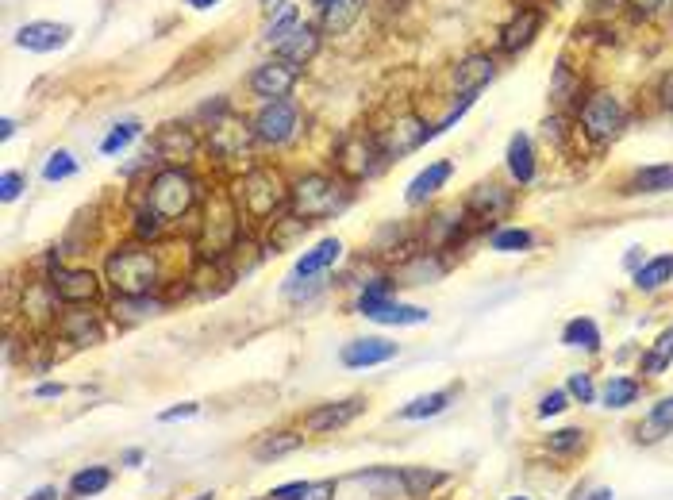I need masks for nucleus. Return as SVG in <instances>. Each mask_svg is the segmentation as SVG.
I'll return each instance as SVG.
<instances>
[{"label": "nucleus", "mask_w": 673, "mask_h": 500, "mask_svg": "<svg viewBox=\"0 0 673 500\" xmlns=\"http://www.w3.org/2000/svg\"><path fill=\"white\" fill-rule=\"evenodd\" d=\"M350 204V181L335 174H304L289 185V212L297 220L320 224Z\"/></svg>", "instance_id": "obj_1"}, {"label": "nucleus", "mask_w": 673, "mask_h": 500, "mask_svg": "<svg viewBox=\"0 0 673 500\" xmlns=\"http://www.w3.org/2000/svg\"><path fill=\"white\" fill-rule=\"evenodd\" d=\"M116 297H150L158 289V258L147 247H120L104 266Z\"/></svg>", "instance_id": "obj_2"}, {"label": "nucleus", "mask_w": 673, "mask_h": 500, "mask_svg": "<svg viewBox=\"0 0 673 500\" xmlns=\"http://www.w3.org/2000/svg\"><path fill=\"white\" fill-rule=\"evenodd\" d=\"M197 200V181L185 166H162L147 185V208L162 224H177Z\"/></svg>", "instance_id": "obj_3"}, {"label": "nucleus", "mask_w": 673, "mask_h": 500, "mask_svg": "<svg viewBox=\"0 0 673 500\" xmlns=\"http://www.w3.org/2000/svg\"><path fill=\"white\" fill-rule=\"evenodd\" d=\"M358 312L374 324H389V327H416L427 324L431 312L420 308V304H404V300L393 297V277H377L374 285L358 297Z\"/></svg>", "instance_id": "obj_4"}, {"label": "nucleus", "mask_w": 673, "mask_h": 500, "mask_svg": "<svg viewBox=\"0 0 673 500\" xmlns=\"http://www.w3.org/2000/svg\"><path fill=\"white\" fill-rule=\"evenodd\" d=\"M235 200H239V212H247L250 220H270L281 204H289V189L281 185V177L274 170L258 166V170L239 177Z\"/></svg>", "instance_id": "obj_5"}, {"label": "nucleus", "mask_w": 673, "mask_h": 500, "mask_svg": "<svg viewBox=\"0 0 673 500\" xmlns=\"http://www.w3.org/2000/svg\"><path fill=\"white\" fill-rule=\"evenodd\" d=\"M385 150L377 143V135H366V131H354L347 135L339 147H335V170L347 177L350 185L354 181H370L385 170Z\"/></svg>", "instance_id": "obj_6"}, {"label": "nucleus", "mask_w": 673, "mask_h": 500, "mask_svg": "<svg viewBox=\"0 0 673 500\" xmlns=\"http://www.w3.org/2000/svg\"><path fill=\"white\" fill-rule=\"evenodd\" d=\"M254 139L258 143H266V147H285V143H293L300 131V108L293 100H266L262 104V112L254 116Z\"/></svg>", "instance_id": "obj_7"}, {"label": "nucleus", "mask_w": 673, "mask_h": 500, "mask_svg": "<svg viewBox=\"0 0 673 500\" xmlns=\"http://www.w3.org/2000/svg\"><path fill=\"white\" fill-rule=\"evenodd\" d=\"M620 127H624V104H620V97L597 93V97L585 100V108H581V131H585L593 143L616 139Z\"/></svg>", "instance_id": "obj_8"}, {"label": "nucleus", "mask_w": 673, "mask_h": 500, "mask_svg": "<svg viewBox=\"0 0 673 500\" xmlns=\"http://www.w3.org/2000/svg\"><path fill=\"white\" fill-rule=\"evenodd\" d=\"M427 139H435V127H427L420 116H400V120H393V124L377 135V143H381V150H385L389 162L412 154V150H420Z\"/></svg>", "instance_id": "obj_9"}, {"label": "nucleus", "mask_w": 673, "mask_h": 500, "mask_svg": "<svg viewBox=\"0 0 673 500\" xmlns=\"http://www.w3.org/2000/svg\"><path fill=\"white\" fill-rule=\"evenodd\" d=\"M362 412H366V397L327 400V404H316V408L304 416V431H312V435H335V431L354 424Z\"/></svg>", "instance_id": "obj_10"}, {"label": "nucleus", "mask_w": 673, "mask_h": 500, "mask_svg": "<svg viewBox=\"0 0 673 500\" xmlns=\"http://www.w3.org/2000/svg\"><path fill=\"white\" fill-rule=\"evenodd\" d=\"M250 139H254V127L239 116H220L212 120L208 127V150L220 158V162H231V158H243L250 150Z\"/></svg>", "instance_id": "obj_11"}, {"label": "nucleus", "mask_w": 673, "mask_h": 500, "mask_svg": "<svg viewBox=\"0 0 673 500\" xmlns=\"http://www.w3.org/2000/svg\"><path fill=\"white\" fill-rule=\"evenodd\" d=\"M58 331L66 343L74 347H97L104 343V324H100V312L89 304H70L62 316H58Z\"/></svg>", "instance_id": "obj_12"}, {"label": "nucleus", "mask_w": 673, "mask_h": 500, "mask_svg": "<svg viewBox=\"0 0 673 500\" xmlns=\"http://www.w3.org/2000/svg\"><path fill=\"white\" fill-rule=\"evenodd\" d=\"M300 77V66L293 62H285V58H277V62H262L254 74H250V93L262 100H285L293 93V85H297Z\"/></svg>", "instance_id": "obj_13"}, {"label": "nucleus", "mask_w": 673, "mask_h": 500, "mask_svg": "<svg viewBox=\"0 0 673 500\" xmlns=\"http://www.w3.org/2000/svg\"><path fill=\"white\" fill-rule=\"evenodd\" d=\"M512 204H516V193L512 189H504L497 181H481L470 189V197L462 204V212L466 216H474V220H500V216H508L512 212Z\"/></svg>", "instance_id": "obj_14"}, {"label": "nucleus", "mask_w": 673, "mask_h": 500, "mask_svg": "<svg viewBox=\"0 0 673 500\" xmlns=\"http://www.w3.org/2000/svg\"><path fill=\"white\" fill-rule=\"evenodd\" d=\"M50 285L58 300L66 304H93L100 297V277L93 270H70V266H54L50 270Z\"/></svg>", "instance_id": "obj_15"}, {"label": "nucleus", "mask_w": 673, "mask_h": 500, "mask_svg": "<svg viewBox=\"0 0 673 500\" xmlns=\"http://www.w3.org/2000/svg\"><path fill=\"white\" fill-rule=\"evenodd\" d=\"M397 358V343H389V339H350L347 347L339 350V362L347 366V370H370V366H385V362H393Z\"/></svg>", "instance_id": "obj_16"}, {"label": "nucleus", "mask_w": 673, "mask_h": 500, "mask_svg": "<svg viewBox=\"0 0 673 500\" xmlns=\"http://www.w3.org/2000/svg\"><path fill=\"white\" fill-rule=\"evenodd\" d=\"M154 154H158L166 166H185V162H193V154H197V139H193L189 127L166 124L158 131V139H154Z\"/></svg>", "instance_id": "obj_17"}, {"label": "nucleus", "mask_w": 673, "mask_h": 500, "mask_svg": "<svg viewBox=\"0 0 673 500\" xmlns=\"http://www.w3.org/2000/svg\"><path fill=\"white\" fill-rule=\"evenodd\" d=\"M16 43L24 50H35V54H50V50L70 43V27L50 24V20H35V24H24L16 31Z\"/></svg>", "instance_id": "obj_18"}, {"label": "nucleus", "mask_w": 673, "mask_h": 500, "mask_svg": "<svg viewBox=\"0 0 673 500\" xmlns=\"http://www.w3.org/2000/svg\"><path fill=\"white\" fill-rule=\"evenodd\" d=\"M497 74V66H493V58L489 54H470V58H462L458 66H454V89L462 93V97H477L489 81Z\"/></svg>", "instance_id": "obj_19"}, {"label": "nucleus", "mask_w": 673, "mask_h": 500, "mask_svg": "<svg viewBox=\"0 0 673 500\" xmlns=\"http://www.w3.org/2000/svg\"><path fill=\"white\" fill-rule=\"evenodd\" d=\"M539 27H543V12H539V8H520V12L504 24V31H500V50H504V54L524 50L527 43L539 35Z\"/></svg>", "instance_id": "obj_20"}, {"label": "nucleus", "mask_w": 673, "mask_h": 500, "mask_svg": "<svg viewBox=\"0 0 673 500\" xmlns=\"http://www.w3.org/2000/svg\"><path fill=\"white\" fill-rule=\"evenodd\" d=\"M354 485H366V493L377 500H393L404 497V477L397 466H370V470H354L350 474Z\"/></svg>", "instance_id": "obj_21"}, {"label": "nucleus", "mask_w": 673, "mask_h": 500, "mask_svg": "<svg viewBox=\"0 0 673 500\" xmlns=\"http://www.w3.org/2000/svg\"><path fill=\"white\" fill-rule=\"evenodd\" d=\"M300 447H304V435H300V431H266V435H258V443L250 447V458L262 462V466H270L277 458L297 454Z\"/></svg>", "instance_id": "obj_22"}, {"label": "nucleus", "mask_w": 673, "mask_h": 500, "mask_svg": "<svg viewBox=\"0 0 673 500\" xmlns=\"http://www.w3.org/2000/svg\"><path fill=\"white\" fill-rule=\"evenodd\" d=\"M24 316L31 324H58V293H54V285L47 281H31L24 289Z\"/></svg>", "instance_id": "obj_23"}, {"label": "nucleus", "mask_w": 673, "mask_h": 500, "mask_svg": "<svg viewBox=\"0 0 673 500\" xmlns=\"http://www.w3.org/2000/svg\"><path fill=\"white\" fill-rule=\"evenodd\" d=\"M450 174H454V166H450L447 158H439V162H431L427 170H420V174L408 181V193H404V200L416 208V204H424V200H431L443 185L450 181Z\"/></svg>", "instance_id": "obj_24"}, {"label": "nucleus", "mask_w": 673, "mask_h": 500, "mask_svg": "<svg viewBox=\"0 0 673 500\" xmlns=\"http://www.w3.org/2000/svg\"><path fill=\"white\" fill-rule=\"evenodd\" d=\"M316 8L324 12L327 35H347L358 24V16L366 12V0H316Z\"/></svg>", "instance_id": "obj_25"}, {"label": "nucleus", "mask_w": 673, "mask_h": 500, "mask_svg": "<svg viewBox=\"0 0 673 500\" xmlns=\"http://www.w3.org/2000/svg\"><path fill=\"white\" fill-rule=\"evenodd\" d=\"M339 258H343V243H339V239H324V243H316L312 250L300 254L297 266H293V277H320L324 270H331Z\"/></svg>", "instance_id": "obj_26"}, {"label": "nucleus", "mask_w": 673, "mask_h": 500, "mask_svg": "<svg viewBox=\"0 0 673 500\" xmlns=\"http://www.w3.org/2000/svg\"><path fill=\"white\" fill-rule=\"evenodd\" d=\"M443 274H447V266H443L431 250H420V254H412L397 274H393V281H397V285H427V281H439Z\"/></svg>", "instance_id": "obj_27"}, {"label": "nucleus", "mask_w": 673, "mask_h": 500, "mask_svg": "<svg viewBox=\"0 0 673 500\" xmlns=\"http://www.w3.org/2000/svg\"><path fill=\"white\" fill-rule=\"evenodd\" d=\"M400 477H404V497L408 500H427L439 485L450 481V474L435 470V466H404Z\"/></svg>", "instance_id": "obj_28"}, {"label": "nucleus", "mask_w": 673, "mask_h": 500, "mask_svg": "<svg viewBox=\"0 0 673 500\" xmlns=\"http://www.w3.org/2000/svg\"><path fill=\"white\" fill-rule=\"evenodd\" d=\"M639 397H643V381L624 377V374H612L597 393L600 404H604V408H616V412H620V408H631Z\"/></svg>", "instance_id": "obj_29"}, {"label": "nucleus", "mask_w": 673, "mask_h": 500, "mask_svg": "<svg viewBox=\"0 0 673 500\" xmlns=\"http://www.w3.org/2000/svg\"><path fill=\"white\" fill-rule=\"evenodd\" d=\"M316 50H320V35H316L308 24H297L293 27V35H289L285 43H277V54H281L285 62H293V66L312 62V58H316Z\"/></svg>", "instance_id": "obj_30"}, {"label": "nucleus", "mask_w": 673, "mask_h": 500, "mask_svg": "<svg viewBox=\"0 0 673 500\" xmlns=\"http://www.w3.org/2000/svg\"><path fill=\"white\" fill-rule=\"evenodd\" d=\"M108 485H112V470H108V466H81V470L66 481V493H70V500H89V497H100Z\"/></svg>", "instance_id": "obj_31"}, {"label": "nucleus", "mask_w": 673, "mask_h": 500, "mask_svg": "<svg viewBox=\"0 0 673 500\" xmlns=\"http://www.w3.org/2000/svg\"><path fill=\"white\" fill-rule=\"evenodd\" d=\"M454 397H458V389H435V393H424V397L408 400L404 408H397V420H431V416L447 412Z\"/></svg>", "instance_id": "obj_32"}, {"label": "nucleus", "mask_w": 673, "mask_h": 500, "mask_svg": "<svg viewBox=\"0 0 673 500\" xmlns=\"http://www.w3.org/2000/svg\"><path fill=\"white\" fill-rule=\"evenodd\" d=\"M666 435H673V397L658 400L647 412V420L635 427V439H639V443H658V439H666Z\"/></svg>", "instance_id": "obj_33"}, {"label": "nucleus", "mask_w": 673, "mask_h": 500, "mask_svg": "<svg viewBox=\"0 0 673 500\" xmlns=\"http://www.w3.org/2000/svg\"><path fill=\"white\" fill-rule=\"evenodd\" d=\"M508 174L516 177L520 185L535 181V147H531V139H527L524 131L508 139Z\"/></svg>", "instance_id": "obj_34"}, {"label": "nucleus", "mask_w": 673, "mask_h": 500, "mask_svg": "<svg viewBox=\"0 0 673 500\" xmlns=\"http://www.w3.org/2000/svg\"><path fill=\"white\" fill-rule=\"evenodd\" d=\"M166 304L154 297H116V304H112V316L120 320V324H143V320H150V316H158Z\"/></svg>", "instance_id": "obj_35"}, {"label": "nucleus", "mask_w": 673, "mask_h": 500, "mask_svg": "<svg viewBox=\"0 0 673 500\" xmlns=\"http://www.w3.org/2000/svg\"><path fill=\"white\" fill-rule=\"evenodd\" d=\"M631 193H647V197L673 193V166L670 162H662V166H643V170H635V177H631Z\"/></svg>", "instance_id": "obj_36"}, {"label": "nucleus", "mask_w": 673, "mask_h": 500, "mask_svg": "<svg viewBox=\"0 0 673 500\" xmlns=\"http://www.w3.org/2000/svg\"><path fill=\"white\" fill-rule=\"evenodd\" d=\"M670 281H673V254H658V258H650V262H643L635 270V289H643V293H658Z\"/></svg>", "instance_id": "obj_37"}, {"label": "nucleus", "mask_w": 673, "mask_h": 500, "mask_svg": "<svg viewBox=\"0 0 673 500\" xmlns=\"http://www.w3.org/2000/svg\"><path fill=\"white\" fill-rule=\"evenodd\" d=\"M562 343L566 347H581L589 350V354H597L600 350V327L589 320V316H577V320H570V324L562 327Z\"/></svg>", "instance_id": "obj_38"}, {"label": "nucleus", "mask_w": 673, "mask_h": 500, "mask_svg": "<svg viewBox=\"0 0 673 500\" xmlns=\"http://www.w3.org/2000/svg\"><path fill=\"white\" fill-rule=\"evenodd\" d=\"M670 362H673V327H666V331L654 339V347L643 354L639 370L650 374V377H658V374H666V370H670Z\"/></svg>", "instance_id": "obj_39"}, {"label": "nucleus", "mask_w": 673, "mask_h": 500, "mask_svg": "<svg viewBox=\"0 0 673 500\" xmlns=\"http://www.w3.org/2000/svg\"><path fill=\"white\" fill-rule=\"evenodd\" d=\"M585 447H589V435L581 427H562V431H550L547 435V450L554 458H577Z\"/></svg>", "instance_id": "obj_40"}, {"label": "nucleus", "mask_w": 673, "mask_h": 500, "mask_svg": "<svg viewBox=\"0 0 673 500\" xmlns=\"http://www.w3.org/2000/svg\"><path fill=\"white\" fill-rule=\"evenodd\" d=\"M531 243H535V235L527 227H500L489 239V247L500 250V254H520V250H531Z\"/></svg>", "instance_id": "obj_41"}, {"label": "nucleus", "mask_w": 673, "mask_h": 500, "mask_svg": "<svg viewBox=\"0 0 673 500\" xmlns=\"http://www.w3.org/2000/svg\"><path fill=\"white\" fill-rule=\"evenodd\" d=\"M143 127L135 124V120H124V124H116L108 135H104V143H100V154H120V150L131 147V139L139 135Z\"/></svg>", "instance_id": "obj_42"}, {"label": "nucleus", "mask_w": 673, "mask_h": 500, "mask_svg": "<svg viewBox=\"0 0 673 500\" xmlns=\"http://www.w3.org/2000/svg\"><path fill=\"white\" fill-rule=\"evenodd\" d=\"M77 174V158L70 150H54L43 166V181H66V177Z\"/></svg>", "instance_id": "obj_43"}, {"label": "nucleus", "mask_w": 673, "mask_h": 500, "mask_svg": "<svg viewBox=\"0 0 673 500\" xmlns=\"http://www.w3.org/2000/svg\"><path fill=\"white\" fill-rule=\"evenodd\" d=\"M577 93H581V85H577V77L570 74V66H558V70H554V85H550V100H554V104H570Z\"/></svg>", "instance_id": "obj_44"}, {"label": "nucleus", "mask_w": 673, "mask_h": 500, "mask_svg": "<svg viewBox=\"0 0 673 500\" xmlns=\"http://www.w3.org/2000/svg\"><path fill=\"white\" fill-rule=\"evenodd\" d=\"M566 393H570V400H577V404H593L600 389L593 385V377L577 370V374H570V381H566Z\"/></svg>", "instance_id": "obj_45"}, {"label": "nucleus", "mask_w": 673, "mask_h": 500, "mask_svg": "<svg viewBox=\"0 0 673 500\" xmlns=\"http://www.w3.org/2000/svg\"><path fill=\"white\" fill-rule=\"evenodd\" d=\"M300 20H297V12H293V8H285V12H281V16H277L274 24H270V35H266V39H270V43H285V39H289V35H293V27H297Z\"/></svg>", "instance_id": "obj_46"}, {"label": "nucleus", "mask_w": 673, "mask_h": 500, "mask_svg": "<svg viewBox=\"0 0 673 500\" xmlns=\"http://www.w3.org/2000/svg\"><path fill=\"white\" fill-rule=\"evenodd\" d=\"M566 408H570V393H566V389H550L547 397L539 400V416H543V420H547V416H562Z\"/></svg>", "instance_id": "obj_47"}, {"label": "nucleus", "mask_w": 673, "mask_h": 500, "mask_svg": "<svg viewBox=\"0 0 673 500\" xmlns=\"http://www.w3.org/2000/svg\"><path fill=\"white\" fill-rule=\"evenodd\" d=\"M24 185H27V177L20 174V170H4V177H0V197L16 200L24 193Z\"/></svg>", "instance_id": "obj_48"}, {"label": "nucleus", "mask_w": 673, "mask_h": 500, "mask_svg": "<svg viewBox=\"0 0 673 500\" xmlns=\"http://www.w3.org/2000/svg\"><path fill=\"white\" fill-rule=\"evenodd\" d=\"M335 489H339V481H331V477H324V481H308V493L300 500H335Z\"/></svg>", "instance_id": "obj_49"}, {"label": "nucleus", "mask_w": 673, "mask_h": 500, "mask_svg": "<svg viewBox=\"0 0 673 500\" xmlns=\"http://www.w3.org/2000/svg\"><path fill=\"white\" fill-rule=\"evenodd\" d=\"M197 412H200L197 400H185V404H177V408H166L158 420H162V424H174V420H189V416H197Z\"/></svg>", "instance_id": "obj_50"}, {"label": "nucleus", "mask_w": 673, "mask_h": 500, "mask_svg": "<svg viewBox=\"0 0 673 500\" xmlns=\"http://www.w3.org/2000/svg\"><path fill=\"white\" fill-rule=\"evenodd\" d=\"M304 493H308V481H289V485L270 489V500H300Z\"/></svg>", "instance_id": "obj_51"}, {"label": "nucleus", "mask_w": 673, "mask_h": 500, "mask_svg": "<svg viewBox=\"0 0 673 500\" xmlns=\"http://www.w3.org/2000/svg\"><path fill=\"white\" fill-rule=\"evenodd\" d=\"M616 493L608 489V485H581L574 493V500H612Z\"/></svg>", "instance_id": "obj_52"}, {"label": "nucleus", "mask_w": 673, "mask_h": 500, "mask_svg": "<svg viewBox=\"0 0 673 500\" xmlns=\"http://www.w3.org/2000/svg\"><path fill=\"white\" fill-rule=\"evenodd\" d=\"M627 4H635L643 16H658V12H666L673 8V0H627Z\"/></svg>", "instance_id": "obj_53"}, {"label": "nucleus", "mask_w": 673, "mask_h": 500, "mask_svg": "<svg viewBox=\"0 0 673 500\" xmlns=\"http://www.w3.org/2000/svg\"><path fill=\"white\" fill-rule=\"evenodd\" d=\"M143 458H147L143 450L131 447V450H124V454H120V466H127V470H139V466H143Z\"/></svg>", "instance_id": "obj_54"}, {"label": "nucleus", "mask_w": 673, "mask_h": 500, "mask_svg": "<svg viewBox=\"0 0 673 500\" xmlns=\"http://www.w3.org/2000/svg\"><path fill=\"white\" fill-rule=\"evenodd\" d=\"M62 393H66V389H62L58 381H43V385L35 389V397H43V400H50V397H62Z\"/></svg>", "instance_id": "obj_55"}, {"label": "nucleus", "mask_w": 673, "mask_h": 500, "mask_svg": "<svg viewBox=\"0 0 673 500\" xmlns=\"http://www.w3.org/2000/svg\"><path fill=\"white\" fill-rule=\"evenodd\" d=\"M658 97H662V104H666V108H673V70H670V74H666V81H662Z\"/></svg>", "instance_id": "obj_56"}, {"label": "nucleus", "mask_w": 673, "mask_h": 500, "mask_svg": "<svg viewBox=\"0 0 673 500\" xmlns=\"http://www.w3.org/2000/svg\"><path fill=\"white\" fill-rule=\"evenodd\" d=\"M31 500H58V489H54V485H43Z\"/></svg>", "instance_id": "obj_57"}, {"label": "nucleus", "mask_w": 673, "mask_h": 500, "mask_svg": "<svg viewBox=\"0 0 673 500\" xmlns=\"http://www.w3.org/2000/svg\"><path fill=\"white\" fill-rule=\"evenodd\" d=\"M262 8L274 16V12H285V0H262Z\"/></svg>", "instance_id": "obj_58"}, {"label": "nucleus", "mask_w": 673, "mask_h": 500, "mask_svg": "<svg viewBox=\"0 0 673 500\" xmlns=\"http://www.w3.org/2000/svg\"><path fill=\"white\" fill-rule=\"evenodd\" d=\"M12 135H16V120H4L0 124V139H12Z\"/></svg>", "instance_id": "obj_59"}, {"label": "nucleus", "mask_w": 673, "mask_h": 500, "mask_svg": "<svg viewBox=\"0 0 673 500\" xmlns=\"http://www.w3.org/2000/svg\"><path fill=\"white\" fill-rule=\"evenodd\" d=\"M185 4H193V8H212V4H220V0H185Z\"/></svg>", "instance_id": "obj_60"}, {"label": "nucleus", "mask_w": 673, "mask_h": 500, "mask_svg": "<svg viewBox=\"0 0 673 500\" xmlns=\"http://www.w3.org/2000/svg\"><path fill=\"white\" fill-rule=\"evenodd\" d=\"M197 500H216V493H197Z\"/></svg>", "instance_id": "obj_61"}, {"label": "nucleus", "mask_w": 673, "mask_h": 500, "mask_svg": "<svg viewBox=\"0 0 673 500\" xmlns=\"http://www.w3.org/2000/svg\"><path fill=\"white\" fill-rule=\"evenodd\" d=\"M508 500H527V497H508Z\"/></svg>", "instance_id": "obj_62"}, {"label": "nucleus", "mask_w": 673, "mask_h": 500, "mask_svg": "<svg viewBox=\"0 0 673 500\" xmlns=\"http://www.w3.org/2000/svg\"><path fill=\"white\" fill-rule=\"evenodd\" d=\"M262 500H270V497H262Z\"/></svg>", "instance_id": "obj_63"}]
</instances>
